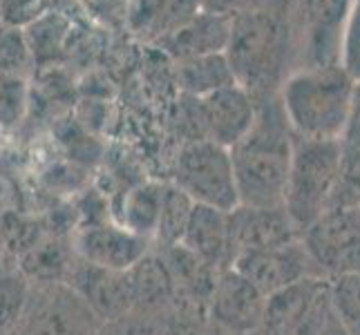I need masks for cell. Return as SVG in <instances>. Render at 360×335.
<instances>
[{
  "mask_svg": "<svg viewBox=\"0 0 360 335\" xmlns=\"http://www.w3.org/2000/svg\"><path fill=\"white\" fill-rule=\"evenodd\" d=\"M338 65L356 83H360V0H352L349 14L345 20Z\"/></svg>",
  "mask_w": 360,
  "mask_h": 335,
  "instance_id": "30",
  "label": "cell"
},
{
  "mask_svg": "<svg viewBox=\"0 0 360 335\" xmlns=\"http://www.w3.org/2000/svg\"><path fill=\"white\" fill-rule=\"evenodd\" d=\"M161 322L164 317L126 313L110 322H103L96 335H161Z\"/></svg>",
  "mask_w": 360,
  "mask_h": 335,
  "instance_id": "31",
  "label": "cell"
},
{
  "mask_svg": "<svg viewBox=\"0 0 360 335\" xmlns=\"http://www.w3.org/2000/svg\"><path fill=\"white\" fill-rule=\"evenodd\" d=\"M302 244L327 280L360 270V206L336 188L327 210L302 232Z\"/></svg>",
  "mask_w": 360,
  "mask_h": 335,
  "instance_id": "5",
  "label": "cell"
},
{
  "mask_svg": "<svg viewBox=\"0 0 360 335\" xmlns=\"http://www.w3.org/2000/svg\"><path fill=\"white\" fill-rule=\"evenodd\" d=\"M34 54L25 36L16 25L0 22V74H14L27 79Z\"/></svg>",
  "mask_w": 360,
  "mask_h": 335,
  "instance_id": "28",
  "label": "cell"
},
{
  "mask_svg": "<svg viewBox=\"0 0 360 335\" xmlns=\"http://www.w3.org/2000/svg\"><path fill=\"white\" fill-rule=\"evenodd\" d=\"M164 188L166 181H141L132 185L128 192H123L119 215L115 217V221L130 232L139 235V237L153 242L159 221L161 199H164Z\"/></svg>",
  "mask_w": 360,
  "mask_h": 335,
  "instance_id": "21",
  "label": "cell"
},
{
  "mask_svg": "<svg viewBox=\"0 0 360 335\" xmlns=\"http://www.w3.org/2000/svg\"><path fill=\"white\" fill-rule=\"evenodd\" d=\"M101 324L65 282H30L14 335H96Z\"/></svg>",
  "mask_w": 360,
  "mask_h": 335,
  "instance_id": "8",
  "label": "cell"
},
{
  "mask_svg": "<svg viewBox=\"0 0 360 335\" xmlns=\"http://www.w3.org/2000/svg\"><path fill=\"white\" fill-rule=\"evenodd\" d=\"M193 206L195 204H193V199L188 195L181 192L172 181H166L157 230H155V237H153L155 251L177 246L181 242L184 230H186V226H188V219H191V213H193Z\"/></svg>",
  "mask_w": 360,
  "mask_h": 335,
  "instance_id": "24",
  "label": "cell"
},
{
  "mask_svg": "<svg viewBox=\"0 0 360 335\" xmlns=\"http://www.w3.org/2000/svg\"><path fill=\"white\" fill-rule=\"evenodd\" d=\"M126 272H128L130 300H132L130 311L141 315L164 317L172 308V304H175V287H172L170 272L161 255L153 248L150 253L143 255Z\"/></svg>",
  "mask_w": 360,
  "mask_h": 335,
  "instance_id": "16",
  "label": "cell"
},
{
  "mask_svg": "<svg viewBox=\"0 0 360 335\" xmlns=\"http://www.w3.org/2000/svg\"><path fill=\"white\" fill-rule=\"evenodd\" d=\"M325 277H309L287 289L266 295L262 329L269 335H291L295 327L309 315L316 302L327 293Z\"/></svg>",
  "mask_w": 360,
  "mask_h": 335,
  "instance_id": "17",
  "label": "cell"
},
{
  "mask_svg": "<svg viewBox=\"0 0 360 335\" xmlns=\"http://www.w3.org/2000/svg\"><path fill=\"white\" fill-rule=\"evenodd\" d=\"M213 335H226V333H221V331H217V329H215V333H213Z\"/></svg>",
  "mask_w": 360,
  "mask_h": 335,
  "instance_id": "35",
  "label": "cell"
},
{
  "mask_svg": "<svg viewBox=\"0 0 360 335\" xmlns=\"http://www.w3.org/2000/svg\"><path fill=\"white\" fill-rule=\"evenodd\" d=\"M358 206H360V192H358Z\"/></svg>",
  "mask_w": 360,
  "mask_h": 335,
  "instance_id": "36",
  "label": "cell"
},
{
  "mask_svg": "<svg viewBox=\"0 0 360 335\" xmlns=\"http://www.w3.org/2000/svg\"><path fill=\"white\" fill-rule=\"evenodd\" d=\"M266 295L259 293L235 268L217 272L213 293L208 300V320L226 335H251L262 327Z\"/></svg>",
  "mask_w": 360,
  "mask_h": 335,
  "instance_id": "11",
  "label": "cell"
},
{
  "mask_svg": "<svg viewBox=\"0 0 360 335\" xmlns=\"http://www.w3.org/2000/svg\"><path fill=\"white\" fill-rule=\"evenodd\" d=\"M340 152H342L340 181L358 195L360 192V83H356L352 112L349 119H347L345 132L340 136Z\"/></svg>",
  "mask_w": 360,
  "mask_h": 335,
  "instance_id": "26",
  "label": "cell"
},
{
  "mask_svg": "<svg viewBox=\"0 0 360 335\" xmlns=\"http://www.w3.org/2000/svg\"><path fill=\"white\" fill-rule=\"evenodd\" d=\"M0 14H3V7H0Z\"/></svg>",
  "mask_w": 360,
  "mask_h": 335,
  "instance_id": "37",
  "label": "cell"
},
{
  "mask_svg": "<svg viewBox=\"0 0 360 335\" xmlns=\"http://www.w3.org/2000/svg\"><path fill=\"white\" fill-rule=\"evenodd\" d=\"M356 81L340 65L293 70L278 92L282 114L297 139L340 141Z\"/></svg>",
  "mask_w": 360,
  "mask_h": 335,
  "instance_id": "3",
  "label": "cell"
},
{
  "mask_svg": "<svg viewBox=\"0 0 360 335\" xmlns=\"http://www.w3.org/2000/svg\"><path fill=\"white\" fill-rule=\"evenodd\" d=\"M293 70L338 65L340 39L352 0H284Z\"/></svg>",
  "mask_w": 360,
  "mask_h": 335,
  "instance_id": "6",
  "label": "cell"
},
{
  "mask_svg": "<svg viewBox=\"0 0 360 335\" xmlns=\"http://www.w3.org/2000/svg\"><path fill=\"white\" fill-rule=\"evenodd\" d=\"M72 246L83 262L110 270H128L153 251V242L130 232L115 219L79 226L72 232Z\"/></svg>",
  "mask_w": 360,
  "mask_h": 335,
  "instance_id": "12",
  "label": "cell"
},
{
  "mask_svg": "<svg viewBox=\"0 0 360 335\" xmlns=\"http://www.w3.org/2000/svg\"><path fill=\"white\" fill-rule=\"evenodd\" d=\"M342 175L340 141L297 139L293 136V157L284 190V210L302 232L325 213Z\"/></svg>",
  "mask_w": 360,
  "mask_h": 335,
  "instance_id": "4",
  "label": "cell"
},
{
  "mask_svg": "<svg viewBox=\"0 0 360 335\" xmlns=\"http://www.w3.org/2000/svg\"><path fill=\"white\" fill-rule=\"evenodd\" d=\"M177 81L186 96H206L235 83L224 54L177 60Z\"/></svg>",
  "mask_w": 360,
  "mask_h": 335,
  "instance_id": "23",
  "label": "cell"
},
{
  "mask_svg": "<svg viewBox=\"0 0 360 335\" xmlns=\"http://www.w3.org/2000/svg\"><path fill=\"white\" fill-rule=\"evenodd\" d=\"M172 183L188 195L193 204L210 206L224 213L240 206L231 152L229 147L213 141H184L175 159Z\"/></svg>",
  "mask_w": 360,
  "mask_h": 335,
  "instance_id": "7",
  "label": "cell"
},
{
  "mask_svg": "<svg viewBox=\"0 0 360 335\" xmlns=\"http://www.w3.org/2000/svg\"><path fill=\"white\" fill-rule=\"evenodd\" d=\"M327 315H329V295L325 293L316 302V306L311 308V311H309V315L295 327V331L291 335H322Z\"/></svg>",
  "mask_w": 360,
  "mask_h": 335,
  "instance_id": "32",
  "label": "cell"
},
{
  "mask_svg": "<svg viewBox=\"0 0 360 335\" xmlns=\"http://www.w3.org/2000/svg\"><path fill=\"white\" fill-rule=\"evenodd\" d=\"M65 284L92 308V313L101 322L126 315L132 308L126 270L101 268L77 257L68 272Z\"/></svg>",
  "mask_w": 360,
  "mask_h": 335,
  "instance_id": "14",
  "label": "cell"
},
{
  "mask_svg": "<svg viewBox=\"0 0 360 335\" xmlns=\"http://www.w3.org/2000/svg\"><path fill=\"white\" fill-rule=\"evenodd\" d=\"M322 335H349L345 331V327L340 324V322L336 320V315L331 313V308H329V315H327V322H325V329H322Z\"/></svg>",
  "mask_w": 360,
  "mask_h": 335,
  "instance_id": "33",
  "label": "cell"
},
{
  "mask_svg": "<svg viewBox=\"0 0 360 335\" xmlns=\"http://www.w3.org/2000/svg\"><path fill=\"white\" fill-rule=\"evenodd\" d=\"M30 88L27 79L0 74V130H14L27 114Z\"/></svg>",
  "mask_w": 360,
  "mask_h": 335,
  "instance_id": "29",
  "label": "cell"
},
{
  "mask_svg": "<svg viewBox=\"0 0 360 335\" xmlns=\"http://www.w3.org/2000/svg\"><path fill=\"white\" fill-rule=\"evenodd\" d=\"M231 268L244 275L264 295L287 289L291 284L309 277H325L304 248L302 239H295L278 248H266V251L242 253L233 259Z\"/></svg>",
  "mask_w": 360,
  "mask_h": 335,
  "instance_id": "10",
  "label": "cell"
},
{
  "mask_svg": "<svg viewBox=\"0 0 360 335\" xmlns=\"http://www.w3.org/2000/svg\"><path fill=\"white\" fill-rule=\"evenodd\" d=\"M251 335H269V333H264V331H262V329H257V331H253V333H251Z\"/></svg>",
  "mask_w": 360,
  "mask_h": 335,
  "instance_id": "34",
  "label": "cell"
},
{
  "mask_svg": "<svg viewBox=\"0 0 360 335\" xmlns=\"http://www.w3.org/2000/svg\"><path fill=\"white\" fill-rule=\"evenodd\" d=\"M213 268H231L229 257V213L210 206H193L188 226L179 242Z\"/></svg>",
  "mask_w": 360,
  "mask_h": 335,
  "instance_id": "19",
  "label": "cell"
},
{
  "mask_svg": "<svg viewBox=\"0 0 360 335\" xmlns=\"http://www.w3.org/2000/svg\"><path fill=\"white\" fill-rule=\"evenodd\" d=\"M300 239L284 206H238L229 213V257L233 259L242 253L266 251Z\"/></svg>",
  "mask_w": 360,
  "mask_h": 335,
  "instance_id": "13",
  "label": "cell"
},
{
  "mask_svg": "<svg viewBox=\"0 0 360 335\" xmlns=\"http://www.w3.org/2000/svg\"><path fill=\"white\" fill-rule=\"evenodd\" d=\"M329 308L349 335H360V270L327 282Z\"/></svg>",
  "mask_w": 360,
  "mask_h": 335,
  "instance_id": "25",
  "label": "cell"
},
{
  "mask_svg": "<svg viewBox=\"0 0 360 335\" xmlns=\"http://www.w3.org/2000/svg\"><path fill=\"white\" fill-rule=\"evenodd\" d=\"M224 56L235 83L242 85L255 103L278 96L284 79L293 72L284 0H248L233 14Z\"/></svg>",
  "mask_w": 360,
  "mask_h": 335,
  "instance_id": "1",
  "label": "cell"
},
{
  "mask_svg": "<svg viewBox=\"0 0 360 335\" xmlns=\"http://www.w3.org/2000/svg\"><path fill=\"white\" fill-rule=\"evenodd\" d=\"M141 9L132 11L136 29L153 34L155 39L177 32L202 11L200 0H139Z\"/></svg>",
  "mask_w": 360,
  "mask_h": 335,
  "instance_id": "22",
  "label": "cell"
},
{
  "mask_svg": "<svg viewBox=\"0 0 360 335\" xmlns=\"http://www.w3.org/2000/svg\"><path fill=\"white\" fill-rule=\"evenodd\" d=\"M186 126L188 139L186 141H213L217 145L231 147L251 130L257 103L242 85L231 83L206 96H186Z\"/></svg>",
  "mask_w": 360,
  "mask_h": 335,
  "instance_id": "9",
  "label": "cell"
},
{
  "mask_svg": "<svg viewBox=\"0 0 360 335\" xmlns=\"http://www.w3.org/2000/svg\"><path fill=\"white\" fill-rule=\"evenodd\" d=\"M74 259H77V253L72 246V235L52 230L45 223V230L34 239V244H30L16 257V266L32 284L65 282Z\"/></svg>",
  "mask_w": 360,
  "mask_h": 335,
  "instance_id": "15",
  "label": "cell"
},
{
  "mask_svg": "<svg viewBox=\"0 0 360 335\" xmlns=\"http://www.w3.org/2000/svg\"><path fill=\"white\" fill-rule=\"evenodd\" d=\"M229 152L240 204L282 206L293 157V132L282 114L278 96L257 103L251 130Z\"/></svg>",
  "mask_w": 360,
  "mask_h": 335,
  "instance_id": "2",
  "label": "cell"
},
{
  "mask_svg": "<svg viewBox=\"0 0 360 335\" xmlns=\"http://www.w3.org/2000/svg\"><path fill=\"white\" fill-rule=\"evenodd\" d=\"M215 327L210 324L206 306L175 300L170 311L161 322V335H213Z\"/></svg>",
  "mask_w": 360,
  "mask_h": 335,
  "instance_id": "27",
  "label": "cell"
},
{
  "mask_svg": "<svg viewBox=\"0 0 360 335\" xmlns=\"http://www.w3.org/2000/svg\"><path fill=\"white\" fill-rule=\"evenodd\" d=\"M157 253L161 255V259H164V264L170 272L172 287H175V300H186L200 306H208L210 293H213L219 270L206 264L202 257H197L181 244L161 248Z\"/></svg>",
  "mask_w": 360,
  "mask_h": 335,
  "instance_id": "20",
  "label": "cell"
},
{
  "mask_svg": "<svg viewBox=\"0 0 360 335\" xmlns=\"http://www.w3.org/2000/svg\"><path fill=\"white\" fill-rule=\"evenodd\" d=\"M231 34V16L210 14V11H200L193 20H188L157 43L175 58H197V56H210V54H224L226 43Z\"/></svg>",
  "mask_w": 360,
  "mask_h": 335,
  "instance_id": "18",
  "label": "cell"
}]
</instances>
